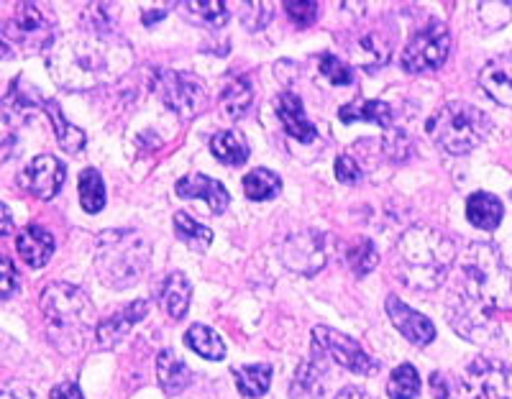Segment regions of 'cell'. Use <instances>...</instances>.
I'll use <instances>...</instances> for the list:
<instances>
[{
	"mask_svg": "<svg viewBox=\"0 0 512 399\" xmlns=\"http://www.w3.org/2000/svg\"><path fill=\"white\" fill-rule=\"evenodd\" d=\"M47 64L59 87L82 93L121 80L134 64V52L121 36L88 29L59 39L49 49Z\"/></svg>",
	"mask_w": 512,
	"mask_h": 399,
	"instance_id": "cell-1",
	"label": "cell"
},
{
	"mask_svg": "<svg viewBox=\"0 0 512 399\" xmlns=\"http://www.w3.org/2000/svg\"><path fill=\"white\" fill-rule=\"evenodd\" d=\"M456 261V243L431 226H413L402 233L395 249V274L410 290H438Z\"/></svg>",
	"mask_w": 512,
	"mask_h": 399,
	"instance_id": "cell-2",
	"label": "cell"
},
{
	"mask_svg": "<svg viewBox=\"0 0 512 399\" xmlns=\"http://www.w3.org/2000/svg\"><path fill=\"white\" fill-rule=\"evenodd\" d=\"M461 290L454 292L489 315L512 310V272L492 243H472L459 259Z\"/></svg>",
	"mask_w": 512,
	"mask_h": 399,
	"instance_id": "cell-3",
	"label": "cell"
},
{
	"mask_svg": "<svg viewBox=\"0 0 512 399\" xmlns=\"http://www.w3.org/2000/svg\"><path fill=\"white\" fill-rule=\"evenodd\" d=\"M41 315L47 336L62 353H77L90 336H95V305L82 287L70 282H54L41 292Z\"/></svg>",
	"mask_w": 512,
	"mask_h": 399,
	"instance_id": "cell-4",
	"label": "cell"
},
{
	"mask_svg": "<svg viewBox=\"0 0 512 399\" xmlns=\"http://www.w3.org/2000/svg\"><path fill=\"white\" fill-rule=\"evenodd\" d=\"M149 261H152V243L134 228L103 231L95 238V269L105 287L126 290L139 282Z\"/></svg>",
	"mask_w": 512,
	"mask_h": 399,
	"instance_id": "cell-5",
	"label": "cell"
},
{
	"mask_svg": "<svg viewBox=\"0 0 512 399\" xmlns=\"http://www.w3.org/2000/svg\"><path fill=\"white\" fill-rule=\"evenodd\" d=\"M489 128H492V123H489L482 110L454 100V103H446L443 108H438L428 118L425 131H428V136H431L438 149L459 157V154H469V151L477 149L487 139Z\"/></svg>",
	"mask_w": 512,
	"mask_h": 399,
	"instance_id": "cell-6",
	"label": "cell"
},
{
	"mask_svg": "<svg viewBox=\"0 0 512 399\" xmlns=\"http://www.w3.org/2000/svg\"><path fill=\"white\" fill-rule=\"evenodd\" d=\"M52 26L34 3H18L0 21V59L52 49Z\"/></svg>",
	"mask_w": 512,
	"mask_h": 399,
	"instance_id": "cell-7",
	"label": "cell"
},
{
	"mask_svg": "<svg viewBox=\"0 0 512 399\" xmlns=\"http://www.w3.org/2000/svg\"><path fill=\"white\" fill-rule=\"evenodd\" d=\"M152 90L180 118L198 116L205 105V85L187 72L157 70L152 75Z\"/></svg>",
	"mask_w": 512,
	"mask_h": 399,
	"instance_id": "cell-8",
	"label": "cell"
},
{
	"mask_svg": "<svg viewBox=\"0 0 512 399\" xmlns=\"http://www.w3.org/2000/svg\"><path fill=\"white\" fill-rule=\"evenodd\" d=\"M448 52H451V34H448L446 24L441 21H431L428 26L418 31L413 36L405 52H402L400 64L402 70L410 72V75H418V72H433L441 70L446 64Z\"/></svg>",
	"mask_w": 512,
	"mask_h": 399,
	"instance_id": "cell-9",
	"label": "cell"
},
{
	"mask_svg": "<svg viewBox=\"0 0 512 399\" xmlns=\"http://www.w3.org/2000/svg\"><path fill=\"white\" fill-rule=\"evenodd\" d=\"M313 343L320 351L331 356L338 366H344L346 371L359 376H372L379 371V361L372 359L359 343L351 336L341 333V330H333L328 325H318L313 328Z\"/></svg>",
	"mask_w": 512,
	"mask_h": 399,
	"instance_id": "cell-10",
	"label": "cell"
},
{
	"mask_svg": "<svg viewBox=\"0 0 512 399\" xmlns=\"http://www.w3.org/2000/svg\"><path fill=\"white\" fill-rule=\"evenodd\" d=\"M469 399H512V369L495 359H477L461 376Z\"/></svg>",
	"mask_w": 512,
	"mask_h": 399,
	"instance_id": "cell-11",
	"label": "cell"
},
{
	"mask_svg": "<svg viewBox=\"0 0 512 399\" xmlns=\"http://www.w3.org/2000/svg\"><path fill=\"white\" fill-rule=\"evenodd\" d=\"M280 259L290 272L313 277L326 266V236L320 231H295L280 243Z\"/></svg>",
	"mask_w": 512,
	"mask_h": 399,
	"instance_id": "cell-12",
	"label": "cell"
},
{
	"mask_svg": "<svg viewBox=\"0 0 512 399\" xmlns=\"http://www.w3.org/2000/svg\"><path fill=\"white\" fill-rule=\"evenodd\" d=\"M446 313L451 328H454L459 336H464L466 341L487 343L500 333V320H497V315L484 313V310L469 305V302H464L456 295L448 302Z\"/></svg>",
	"mask_w": 512,
	"mask_h": 399,
	"instance_id": "cell-13",
	"label": "cell"
},
{
	"mask_svg": "<svg viewBox=\"0 0 512 399\" xmlns=\"http://www.w3.org/2000/svg\"><path fill=\"white\" fill-rule=\"evenodd\" d=\"M67 169L52 154H41L21 172V187L39 200H52L64 185Z\"/></svg>",
	"mask_w": 512,
	"mask_h": 399,
	"instance_id": "cell-14",
	"label": "cell"
},
{
	"mask_svg": "<svg viewBox=\"0 0 512 399\" xmlns=\"http://www.w3.org/2000/svg\"><path fill=\"white\" fill-rule=\"evenodd\" d=\"M384 310L390 315L392 325H395L410 343H415V346H428V343H433V338H436V325L431 323V318H425L423 313H418V310H413L410 305H405L400 297L387 295Z\"/></svg>",
	"mask_w": 512,
	"mask_h": 399,
	"instance_id": "cell-15",
	"label": "cell"
},
{
	"mask_svg": "<svg viewBox=\"0 0 512 399\" xmlns=\"http://www.w3.org/2000/svg\"><path fill=\"white\" fill-rule=\"evenodd\" d=\"M149 315V302L146 300H134L123 305L113 318L100 320L98 328H95V343L98 348H113L118 341L128 336V330L139 325L141 320Z\"/></svg>",
	"mask_w": 512,
	"mask_h": 399,
	"instance_id": "cell-16",
	"label": "cell"
},
{
	"mask_svg": "<svg viewBox=\"0 0 512 399\" xmlns=\"http://www.w3.org/2000/svg\"><path fill=\"white\" fill-rule=\"evenodd\" d=\"M328 382V366H326V353L320 351L313 343V353L300 364L292 379L290 394L292 399H320V394L326 392Z\"/></svg>",
	"mask_w": 512,
	"mask_h": 399,
	"instance_id": "cell-17",
	"label": "cell"
},
{
	"mask_svg": "<svg viewBox=\"0 0 512 399\" xmlns=\"http://www.w3.org/2000/svg\"><path fill=\"white\" fill-rule=\"evenodd\" d=\"M175 192L180 197H185V200H205L216 215L226 213L228 203H231L226 187L218 180H210V177H205V174L200 172L185 174V177L175 185Z\"/></svg>",
	"mask_w": 512,
	"mask_h": 399,
	"instance_id": "cell-18",
	"label": "cell"
},
{
	"mask_svg": "<svg viewBox=\"0 0 512 399\" xmlns=\"http://www.w3.org/2000/svg\"><path fill=\"white\" fill-rule=\"evenodd\" d=\"M479 85L495 103L512 108V52L489 59L479 72Z\"/></svg>",
	"mask_w": 512,
	"mask_h": 399,
	"instance_id": "cell-19",
	"label": "cell"
},
{
	"mask_svg": "<svg viewBox=\"0 0 512 399\" xmlns=\"http://www.w3.org/2000/svg\"><path fill=\"white\" fill-rule=\"evenodd\" d=\"M274 108H277V118H280V123L292 139H297L300 144H313L318 139V128L308 121L303 110V100L297 98L295 93H290V90L280 93Z\"/></svg>",
	"mask_w": 512,
	"mask_h": 399,
	"instance_id": "cell-20",
	"label": "cell"
},
{
	"mask_svg": "<svg viewBox=\"0 0 512 399\" xmlns=\"http://www.w3.org/2000/svg\"><path fill=\"white\" fill-rule=\"evenodd\" d=\"M18 256L31 266V269H41L49 264L54 256V238L47 228L41 226H26L16 238Z\"/></svg>",
	"mask_w": 512,
	"mask_h": 399,
	"instance_id": "cell-21",
	"label": "cell"
},
{
	"mask_svg": "<svg viewBox=\"0 0 512 399\" xmlns=\"http://www.w3.org/2000/svg\"><path fill=\"white\" fill-rule=\"evenodd\" d=\"M157 379L164 394L177 397V394H182L192 384V371L187 369V364L175 351L164 348L157 356Z\"/></svg>",
	"mask_w": 512,
	"mask_h": 399,
	"instance_id": "cell-22",
	"label": "cell"
},
{
	"mask_svg": "<svg viewBox=\"0 0 512 399\" xmlns=\"http://www.w3.org/2000/svg\"><path fill=\"white\" fill-rule=\"evenodd\" d=\"M192 300V284L182 272H169L159 292V302H162L164 313L172 320H182L187 315V307Z\"/></svg>",
	"mask_w": 512,
	"mask_h": 399,
	"instance_id": "cell-23",
	"label": "cell"
},
{
	"mask_svg": "<svg viewBox=\"0 0 512 399\" xmlns=\"http://www.w3.org/2000/svg\"><path fill=\"white\" fill-rule=\"evenodd\" d=\"M502 200L489 192H474L469 200H466V218L474 228H482V231H495L502 223Z\"/></svg>",
	"mask_w": 512,
	"mask_h": 399,
	"instance_id": "cell-24",
	"label": "cell"
},
{
	"mask_svg": "<svg viewBox=\"0 0 512 399\" xmlns=\"http://www.w3.org/2000/svg\"><path fill=\"white\" fill-rule=\"evenodd\" d=\"M351 59H354L359 67H367V70H377L382 64H387L390 59V41L384 39L382 34H361L359 39L349 47Z\"/></svg>",
	"mask_w": 512,
	"mask_h": 399,
	"instance_id": "cell-25",
	"label": "cell"
},
{
	"mask_svg": "<svg viewBox=\"0 0 512 399\" xmlns=\"http://www.w3.org/2000/svg\"><path fill=\"white\" fill-rule=\"evenodd\" d=\"M338 118L341 123H377V126L387 128L390 131L392 126V108L382 100H361V103H349L338 110Z\"/></svg>",
	"mask_w": 512,
	"mask_h": 399,
	"instance_id": "cell-26",
	"label": "cell"
},
{
	"mask_svg": "<svg viewBox=\"0 0 512 399\" xmlns=\"http://www.w3.org/2000/svg\"><path fill=\"white\" fill-rule=\"evenodd\" d=\"M44 110H47L49 121H52V126H54V136H57L59 146H62L64 151L77 154V151L85 149V144H88L85 133H82L77 126H72V123L64 118V113H62V108H59L57 100H44Z\"/></svg>",
	"mask_w": 512,
	"mask_h": 399,
	"instance_id": "cell-27",
	"label": "cell"
},
{
	"mask_svg": "<svg viewBox=\"0 0 512 399\" xmlns=\"http://www.w3.org/2000/svg\"><path fill=\"white\" fill-rule=\"evenodd\" d=\"M180 11L182 16H187L200 26H208V29H221L231 18V11L221 0H195V3L187 0V3H180Z\"/></svg>",
	"mask_w": 512,
	"mask_h": 399,
	"instance_id": "cell-28",
	"label": "cell"
},
{
	"mask_svg": "<svg viewBox=\"0 0 512 399\" xmlns=\"http://www.w3.org/2000/svg\"><path fill=\"white\" fill-rule=\"evenodd\" d=\"M210 151L218 162L228 164V167H239L249 159V144L239 131H218L210 139Z\"/></svg>",
	"mask_w": 512,
	"mask_h": 399,
	"instance_id": "cell-29",
	"label": "cell"
},
{
	"mask_svg": "<svg viewBox=\"0 0 512 399\" xmlns=\"http://www.w3.org/2000/svg\"><path fill=\"white\" fill-rule=\"evenodd\" d=\"M185 346L203 356L205 361H221L226 356V343L221 341L216 330L208 325H190L185 333Z\"/></svg>",
	"mask_w": 512,
	"mask_h": 399,
	"instance_id": "cell-30",
	"label": "cell"
},
{
	"mask_svg": "<svg viewBox=\"0 0 512 399\" xmlns=\"http://www.w3.org/2000/svg\"><path fill=\"white\" fill-rule=\"evenodd\" d=\"M172 223H175L177 238L185 243L187 249L198 251V254H203V251L210 249V243H213V231H210L208 226H203V223H198V220L192 218L190 213H185V210H177L175 218H172Z\"/></svg>",
	"mask_w": 512,
	"mask_h": 399,
	"instance_id": "cell-31",
	"label": "cell"
},
{
	"mask_svg": "<svg viewBox=\"0 0 512 399\" xmlns=\"http://www.w3.org/2000/svg\"><path fill=\"white\" fill-rule=\"evenodd\" d=\"M251 103H254V90L246 77H231L223 85L221 108L228 118H241L251 108Z\"/></svg>",
	"mask_w": 512,
	"mask_h": 399,
	"instance_id": "cell-32",
	"label": "cell"
},
{
	"mask_svg": "<svg viewBox=\"0 0 512 399\" xmlns=\"http://www.w3.org/2000/svg\"><path fill=\"white\" fill-rule=\"evenodd\" d=\"M236 376V387H239L241 397L256 399L267 394L269 384H272V366L269 364H249L233 371Z\"/></svg>",
	"mask_w": 512,
	"mask_h": 399,
	"instance_id": "cell-33",
	"label": "cell"
},
{
	"mask_svg": "<svg viewBox=\"0 0 512 399\" xmlns=\"http://www.w3.org/2000/svg\"><path fill=\"white\" fill-rule=\"evenodd\" d=\"M244 192L249 200H256V203H264V200H272L282 192V180L272 169H254L244 177Z\"/></svg>",
	"mask_w": 512,
	"mask_h": 399,
	"instance_id": "cell-34",
	"label": "cell"
},
{
	"mask_svg": "<svg viewBox=\"0 0 512 399\" xmlns=\"http://www.w3.org/2000/svg\"><path fill=\"white\" fill-rule=\"evenodd\" d=\"M80 205L90 215L105 208V185L98 169L90 167L80 172Z\"/></svg>",
	"mask_w": 512,
	"mask_h": 399,
	"instance_id": "cell-35",
	"label": "cell"
},
{
	"mask_svg": "<svg viewBox=\"0 0 512 399\" xmlns=\"http://www.w3.org/2000/svg\"><path fill=\"white\" fill-rule=\"evenodd\" d=\"M387 394L390 399H415L420 394V376L415 371L413 364L397 366L390 374V382H387Z\"/></svg>",
	"mask_w": 512,
	"mask_h": 399,
	"instance_id": "cell-36",
	"label": "cell"
},
{
	"mask_svg": "<svg viewBox=\"0 0 512 399\" xmlns=\"http://www.w3.org/2000/svg\"><path fill=\"white\" fill-rule=\"evenodd\" d=\"M346 261H349V266L354 269L356 277H367L379 261L377 246H374L369 238H359V243H354L349 249V254H346Z\"/></svg>",
	"mask_w": 512,
	"mask_h": 399,
	"instance_id": "cell-37",
	"label": "cell"
},
{
	"mask_svg": "<svg viewBox=\"0 0 512 399\" xmlns=\"http://www.w3.org/2000/svg\"><path fill=\"white\" fill-rule=\"evenodd\" d=\"M34 100L39 103L36 93L24 95L21 90H18V80H16L11 87V93H8V98L3 100V113H6L8 121H26V118L34 113Z\"/></svg>",
	"mask_w": 512,
	"mask_h": 399,
	"instance_id": "cell-38",
	"label": "cell"
},
{
	"mask_svg": "<svg viewBox=\"0 0 512 399\" xmlns=\"http://www.w3.org/2000/svg\"><path fill=\"white\" fill-rule=\"evenodd\" d=\"M320 75L326 77L331 85H351L354 82V72L341 59L333 57V54H323L320 57Z\"/></svg>",
	"mask_w": 512,
	"mask_h": 399,
	"instance_id": "cell-39",
	"label": "cell"
},
{
	"mask_svg": "<svg viewBox=\"0 0 512 399\" xmlns=\"http://www.w3.org/2000/svg\"><path fill=\"white\" fill-rule=\"evenodd\" d=\"M285 11L290 16L292 24H297L300 29H308L318 21L320 6L318 3H285Z\"/></svg>",
	"mask_w": 512,
	"mask_h": 399,
	"instance_id": "cell-40",
	"label": "cell"
},
{
	"mask_svg": "<svg viewBox=\"0 0 512 399\" xmlns=\"http://www.w3.org/2000/svg\"><path fill=\"white\" fill-rule=\"evenodd\" d=\"M269 18H272V6H267V3H244L241 21H244V24H249L246 26L249 31L264 29Z\"/></svg>",
	"mask_w": 512,
	"mask_h": 399,
	"instance_id": "cell-41",
	"label": "cell"
},
{
	"mask_svg": "<svg viewBox=\"0 0 512 399\" xmlns=\"http://www.w3.org/2000/svg\"><path fill=\"white\" fill-rule=\"evenodd\" d=\"M361 167L356 164L354 157H349V154H341V157L336 159V180L344 182V185H359L361 182Z\"/></svg>",
	"mask_w": 512,
	"mask_h": 399,
	"instance_id": "cell-42",
	"label": "cell"
},
{
	"mask_svg": "<svg viewBox=\"0 0 512 399\" xmlns=\"http://www.w3.org/2000/svg\"><path fill=\"white\" fill-rule=\"evenodd\" d=\"M16 287H18L16 266H13L11 259L0 256V300H8V297L16 292Z\"/></svg>",
	"mask_w": 512,
	"mask_h": 399,
	"instance_id": "cell-43",
	"label": "cell"
},
{
	"mask_svg": "<svg viewBox=\"0 0 512 399\" xmlns=\"http://www.w3.org/2000/svg\"><path fill=\"white\" fill-rule=\"evenodd\" d=\"M0 399H34V392L21 382H8L0 384Z\"/></svg>",
	"mask_w": 512,
	"mask_h": 399,
	"instance_id": "cell-44",
	"label": "cell"
},
{
	"mask_svg": "<svg viewBox=\"0 0 512 399\" xmlns=\"http://www.w3.org/2000/svg\"><path fill=\"white\" fill-rule=\"evenodd\" d=\"M49 399H85L82 397V389L75 382H62L52 389Z\"/></svg>",
	"mask_w": 512,
	"mask_h": 399,
	"instance_id": "cell-45",
	"label": "cell"
},
{
	"mask_svg": "<svg viewBox=\"0 0 512 399\" xmlns=\"http://www.w3.org/2000/svg\"><path fill=\"white\" fill-rule=\"evenodd\" d=\"M431 387H433V394H436V399H451V389H448V379L446 374H433L431 376Z\"/></svg>",
	"mask_w": 512,
	"mask_h": 399,
	"instance_id": "cell-46",
	"label": "cell"
},
{
	"mask_svg": "<svg viewBox=\"0 0 512 399\" xmlns=\"http://www.w3.org/2000/svg\"><path fill=\"white\" fill-rule=\"evenodd\" d=\"M13 231V215L6 203H0V236H8Z\"/></svg>",
	"mask_w": 512,
	"mask_h": 399,
	"instance_id": "cell-47",
	"label": "cell"
},
{
	"mask_svg": "<svg viewBox=\"0 0 512 399\" xmlns=\"http://www.w3.org/2000/svg\"><path fill=\"white\" fill-rule=\"evenodd\" d=\"M336 399H372V397L359 387H344L341 392H338Z\"/></svg>",
	"mask_w": 512,
	"mask_h": 399,
	"instance_id": "cell-48",
	"label": "cell"
}]
</instances>
